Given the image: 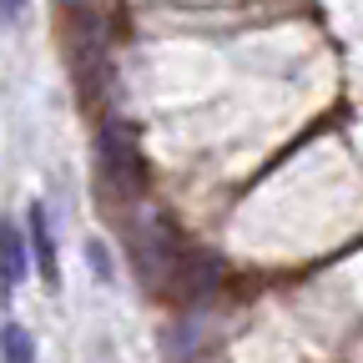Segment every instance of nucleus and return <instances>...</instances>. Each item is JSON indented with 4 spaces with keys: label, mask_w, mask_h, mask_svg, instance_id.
<instances>
[{
    "label": "nucleus",
    "mask_w": 363,
    "mask_h": 363,
    "mask_svg": "<svg viewBox=\"0 0 363 363\" xmlns=\"http://www.w3.org/2000/svg\"><path fill=\"white\" fill-rule=\"evenodd\" d=\"M96 157H101V182L126 197H136L147 187V162H142V147H136V136L126 121H101L96 131Z\"/></svg>",
    "instance_id": "obj_1"
},
{
    "label": "nucleus",
    "mask_w": 363,
    "mask_h": 363,
    "mask_svg": "<svg viewBox=\"0 0 363 363\" xmlns=\"http://www.w3.org/2000/svg\"><path fill=\"white\" fill-rule=\"evenodd\" d=\"M26 272H30V252H26V238H21V227L0 217V303L11 308V298L21 293L26 283Z\"/></svg>",
    "instance_id": "obj_2"
},
{
    "label": "nucleus",
    "mask_w": 363,
    "mask_h": 363,
    "mask_svg": "<svg viewBox=\"0 0 363 363\" xmlns=\"http://www.w3.org/2000/svg\"><path fill=\"white\" fill-rule=\"evenodd\" d=\"M26 252L35 257V267H40V278H45V288H56L61 283V257H56V238H51V222H45V207L35 202L30 212H26Z\"/></svg>",
    "instance_id": "obj_3"
},
{
    "label": "nucleus",
    "mask_w": 363,
    "mask_h": 363,
    "mask_svg": "<svg viewBox=\"0 0 363 363\" xmlns=\"http://www.w3.org/2000/svg\"><path fill=\"white\" fill-rule=\"evenodd\" d=\"M0 363H35V338L26 323H0Z\"/></svg>",
    "instance_id": "obj_4"
},
{
    "label": "nucleus",
    "mask_w": 363,
    "mask_h": 363,
    "mask_svg": "<svg viewBox=\"0 0 363 363\" xmlns=\"http://www.w3.org/2000/svg\"><path fill=\"white\" fill-rule=\"evenodd\" d=\"M86 257L96 262V283H111V257H106V247H101V242H86Z\"/></svg>",
    "instance_id": "obj_5"
},
{
    "label": "nucleus",
    "mask_w": 363,
    "mask_h": 363,
    "mask_svg": "<svg viewBox=\"0 0 363 363\" xmlns=\"http://www.w3.org/2000/svg\"><path fill=\"white\" fill-rule=\"evenodd\" d=\"M21 11H26V0H6V26L21 21Z\"/></svg>",
    "instance_id": "obj_6"
},
{
    "label": "nucleus",
    "mask_w": 363,
    "mask_h": 363,
    "mask_svg": "<svg viewBox=\"0 0 363 363\" xmlns=\"http://www.w3.org/2000/svg\"><path fill=\"white\" fill-rule=\"evenodd\" d=\"M71 6H76V0H71Z\"/></svg>",
    "instance_id": "obj_7"
}]
</instances>
